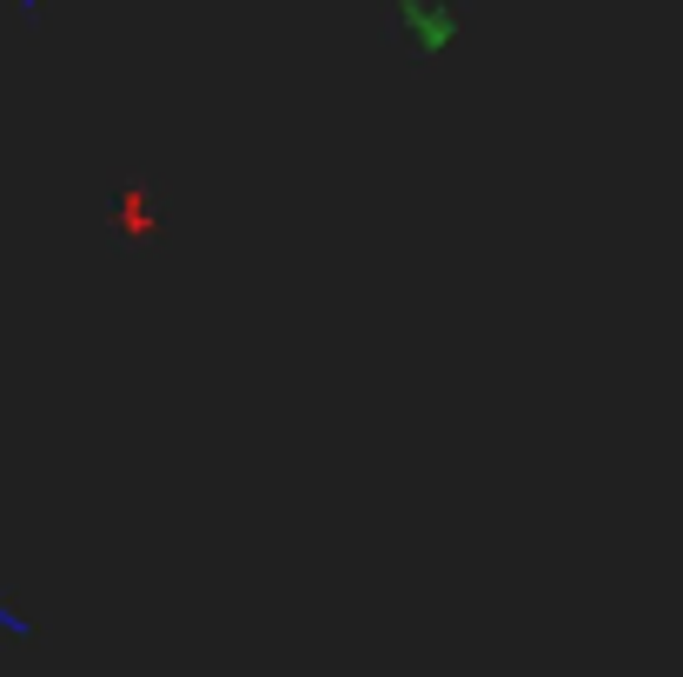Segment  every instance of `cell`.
Instances as JSON below:
<instances>
[{
	"mask_svg": "<svg viewBox=\"0 0 683 677\" xmlns=\"http://www.w3.org/2000/svg\"><path fill=\"white\" fill-rule=\"evenodd\" d=\"M146 219H153V193H139V186H120V193H113V226L139 233Z\"/></svg>",
	"mask_w": 683,
	"mask_h": 677,
	"instance_id": "1",
	"label": "cell"
}]
</instances>
